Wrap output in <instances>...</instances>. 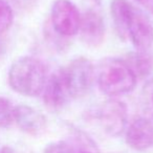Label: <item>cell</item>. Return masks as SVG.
<instances>
[{
	"instance_id": "1",
	"label": "cell",
	"mask_w": 153,
	"mask_h": 153,
	"mask_svg": "<svg viewBox=\"0 0 153 153\" xmlns=\"http://www.w3.org/2000/svg\"><path fill=\"white\" fill-rule=\"evenodd\" d=\"M110 11L120 38L129 39L138 51L152 46L153 22L144 11L128 0H112Z\"/></svg>"
},
{
	"instance_id": "2",
	"label": "cell",
	"mask_w": 153,
	"mask_h": 153,
	"mask_svg": "<svg viewBox=\"0 0 153 153\" xmlns=\"http://www.w3.org/2000/svg\"><path fill=\"white\" fill-rule=\"evenodd\" d=\"M46 81L44 64L34 57L19 58L10 67L9 84L14 91L21 96H39Z\"/></svg>"
},
{
	"instance_id": "3",
	"label": "cell",
	"mask_w": 153,
	"mask_h": 153,
	"mask_svg": "<svg viewBox=\"0 0 153 153\" xmlns=\"http://www.w3.org/2000/svg\"><path fill=\"white\" fill-rule=\"evenodd\" d=\"M136 76L124 60L107 58L100 63L97 81L100 90L109 97L131 92L135 88Z\"/></svg>"
},
{
	"instance_id": "4",
	"label": "cell",
	"mask_w": 153,
	"mask_h": 153,
	"mask_svg": "<svg viewBox=\"0 0 153 153\" xmlns=\"http://www.w3.org/2000/svg\"><path fill=\"white\" fill-rule=\"evenodd\" d=\"M68 94L71 99H81L90 91L94 85V68L86 58H76L62 69Z\"/></svg>"
},
{
	"instance_id": "5",
	"label": "cell",
	"mask_w": 153,
	"mask_h": 153,
	"mask_svg": "<svg viewBox=\"0 0 153 153\" xmlns=\"http://www.w3.org/2000/svg\"><path fill=\"white\" fill-rule=\"evenodd\" d=\"M98 120L101 127L108 135H121L127 126V106L119 100L106 101L99 108Z\"/></svg>"
},
{
	"instance_id": "6",
	"label": "cell",
	"mask_w": 153,
	"mask_h": 153,
	"mask_svg": "<svg viewBox=\"0 0 153 153\" xmlns=\"http://www.w3.org/2000/svg\"><path fill=\"white\" fill-rule=\"evenodd\" d=\"M51 23L56 32L62 36H74L79 32L81 16L71 1L56 0L51 7Z\"/></svg>"
},
{
	"instance_id": "7",
	"label": "cell",
	"mask_w": 153,
	"mask_h": 153,
	"mask_svg": "<svg viewBox=\"0 0 153 153\" xmlns=\"http://www.w3.org/2000/svg\"><path fill=\"white\" fill-rule=\"evenodd\" d=\"M43 103L49 111L57 112L63 109L70 99L62 69L53 74L43 89Z\"/></svg>"
},
{
	"instance_id": "8",
	"label": "cell",
	"mask_w": 153,
	"mask_h": 153,
	"mask_svg": "<svg viewBox=\"0 0 153 153\" xmlns=\"http://www.w3.org/2000/svg\"><path fill=\"white\" fill-rule=\"evenodd\" d=\"M43 153H100V150L91 137L76 130L66 140L47 145Z\"/></svg>"
},
{
	"instance_id": "9",
	"label": "cell",
	"mask_w": 153,
	"mask_h": 153,
	"mask_svg": "<svg viewBox=\"0 0 153 153\" xmlns=\"http://www.w3.org/2000/svg\"><path fill=\"white\" fill-rule=\"evenodd\" d=\"M14 122L21 131L32 136H38L45 131L47 122L45 117L28 105H17L14 107Z\"/></svg>"
},
{
	"instance_id": "10",
	"label": "cell",
	"mask_w": 153,
	"mask_h": 153,
	"mask_svg": "<svg viewBox=\"0 0 153 153\" xmlns=\"http://www.w3.org/2000/svg\"><path fill=\"white\" fill-rule=\"evenodd\" d=\"M126 144L137 151L153 148V123L146 117L135 119L126 130Z\"/></svg>"
},
{
	"instance_id": "11",
	"label": "cell",
	"mask_w": 153,
	"mask_h": 153,
	"mask_svg": "<svg viewBox=\"0 0 153 153\" xmlns=\"http://www.w3.org/2000/svg\"><path fill=\"white\" fill-rule=\"evenodd\" d=\"M79 32L81 39L90 47H98L105 39V25L102 16L94 10L87 11L81 17Z\"/></svg>"
},
{
	"instance_id": "12",
	"label": "cell",
	"mask_w": 153,
	"mask_h": 153,
	"mask_svg": "<svg viewBox=\"0 0 153 153\" xmlns=\"http://www.w3.org/2000/svg\"><path fill=\"white\" fill-rule=\"evenodd\" d=\"M124 61L127 63L136 78H144L148 76L152 70V60L148 55L145 53V51H137L136 53H129Z\"/></svg>"
},
{
	"instance_id": "13",
	"label": "cell",
	"mask_w": 153,
	"mask_h": 153,
	"mask_svg": "<svg viewBox=\"0 0 153 153\" xmlns=\"http://www.w3.org/2000/svg\"><path fill=\"white\" fill-rule=\"evenodd\" d=\"M14 21L12 7L5 0H0V35L10 30Z\"/></svg>"
},
{
	"instance_id": "14",
	"label": "cell",
	"mask_w": 153,
	"mask_h": 153,
	"mask_svg": "<svg viewBox=\"0 0 153 153\" xmlns=\"http://www.w3.org/2000/svg\"><path fill=\"white\" fill-rule=\"evenodd\" d=\"M14 106L11 101L0 97V127H7L14 122Z\"/></svg>"
},
{
	"instance_id": "15",
	"label": "cell",
	"mask_w": 153,
	"mask_h": 153,
	"mask_svg": "<svg viewBox=\"0 0 153 153\" xmlns=\"http://www.w3.org/2000/svg\"><path fill=\"white\" fill-rule=\"evenodd\" d=\"M140 100L145 112L153 117V79L149 80L144 85L140 94Z\"/></svg>"
},
{
	"instance_id": "16",
	"label": "cell",
	"mask_w": 153,
	"mask_h": 153,
	"mask_svg": "<svg viewBox=\"0 0 153 153\" xmlns=\"http://www.w3.org/2000/svg\"><path fill=\"white\" fill-rule=\"evenodd\" d=\"M11 1L14 3V5L21 10L32 9L37 2V0H11Z\"/></svg>"
},
{
	"instance_id": "17",
	"label": "cell",
	"mask_w": 153,
	"mask_h": 153,
	"mask_svg": "<svg viewBox=\"0 0 153 153\" xmlns=\"http://www.w3.org/2000/svg\"><path fill=\"white\" fill-rule=\"evenodd\" d=\"M143 7L153 14V0H135Z\"/></svg>"
},
{
	"instance_id": "18",
	"label": "cell",
	"mask_w": 153,
	"mask_h": 153,
	"mask_svg": "<svg viewBox=\"0 0 153 153\" xmlns=\"http://www.w3.org/2000/svg\"><path fill=\"white\" fill-rule=\"evenodd\" d=\"M5 51H7V46H5V43L2 40H0V61L3 58V56L5 55Z\"/></svg>"
},
{
	"instance_id": "19",
	"label": "cell",
	"mask_w": 153,
	"mask_h": 153,
	"mask_svg": "<svg viewBox=\"0 0 153 153\" xmlns=\"http://www.w3.org/2000/svg\"><path fill=\"white\" fill-rule=\"evenodd\" d=\"M0 153H16V151L10 146H3L0 149Z\"/></svg>"
}]
</instances>
